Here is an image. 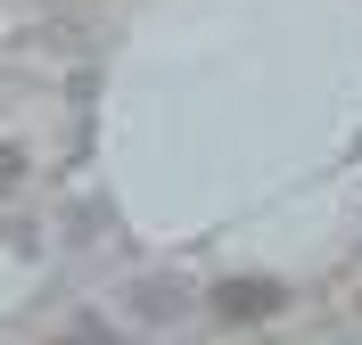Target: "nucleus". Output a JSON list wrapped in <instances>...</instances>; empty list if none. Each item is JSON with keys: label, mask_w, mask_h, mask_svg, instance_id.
<instances>
[{"label": "nucleus", "mask_w": 362, "mask_h": 345, "mask_svg": "<svg viewBox=\"0 0 362 345\" xmlns=\"http://www.w3.org/2000/svg\"><path fill=\"white\" fill-rule=\"evenodd\" d=\"M66 345H74V337H66Z\"/></svg>", "instance_id": "obj_3"}, {"label": "nucleus", "mask_w": 362, "mask_h": 345, "mask_svg": "<svg viewBox=\"0 0 362 345\" xmlns=\"http://www.w3.org/2000/svg\"><path fill=\"white\" fill-rule=\"evenodd\" d=\"M17 181H25V148H8V140H0V198H8Z\"/></svg>", "instance_id": "obj_2"}, {"label": "nucleus", "mask_w": 362, "mask_h": 345, "mask_svg": "<svg viewBox=\"0 0 362 345\" xmlns=\"http://www.w3.org/2000/svg\"><path fill=\"white\" fill-rule=\"evenodd\" d=\"M280 304H288L280 279H223V288H214V313H223V321H272Z\"/></svg>", "instance_id": "obj_1"}]
</instances>
